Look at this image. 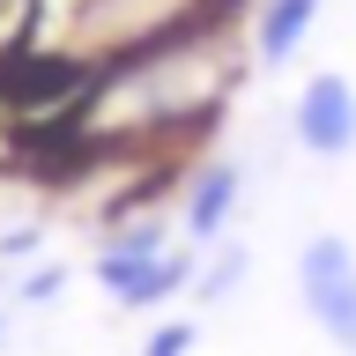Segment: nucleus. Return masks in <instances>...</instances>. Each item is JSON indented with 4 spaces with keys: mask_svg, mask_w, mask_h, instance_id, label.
Masks as SVG:
<instances>
[{
    "mask_svg": "<svg viewBox=\"0 0 356 356\" xmlns=\"http://www.w3.org/2000/svg\"><path fill=\"white\" fill-rule=\"evenodd\" d=\"M297 297H305L312 327L327 334L341 356H356V245L341 230H312L297 252Z\"/></svg>",
    "mask_w": 356,
    "mask_h": 356,
    "instance_id": "1",
    "label": "nucleus"
},
{
    "mask_svg": "<svg viewBox=\"0 0 356 356\" xmlns=\"http://www.w3.org/2000/svg\"><path fill=\"white\" fill-rule=\"evenodd\" d=\"M289 134H297V149H305L312 163H341V156H356V82L341 74V67L305 74L297 104H289Z\"/></svg>",
    "mask_w": 356,
    "mask_h": 356,
    "instance_id": "2",
    "label": "nucleus"
},
{
    "mask_svg": "<svg viewBox=\"0 0 356 356\" xmlns=\"http://www.w3.org/2000/svg\"><path fill=\"white\" fill-rule=\"evenodd\" d=\"M245 200V171L230 163V156H200L193 171H186V238L208 245L230 230V216H238Z\"/></svg>",
    "mask_w": 356,
    "mask_h": 356,
    "instance_id": "3",
    "label": "nucleus"
},
{
    "mask_svg": "<svg viewBox=\"0 0 356 356\" xmlns=\"http://www.w3.org/2000/svg\"><path fill=\"white\" fill-rule=\"evenodd\" d=\"M319 15H327V0H252V22H245L252 60H260V67H289L312 44Z\"/></svg>",
    "mask_w": 356,
    "mask_h": 356,
    "instance_id": "4",
    "label": "nucleus"
},
{
    "mask_svg": "<svg viewBox=\"0 0 356 356\" xmlns=\"http://www.w3.org/2000/svg\"><path fill=\"white\" fill-rule=\"evenodd\" d=\"M186 349H193V327H163L149 341V356H186Z\"/></svg>",
    "mask_w": 356,
    "mask_h": 356,
    "instance_id": "5",
    "label": "nucleus"
}]
</instances>
